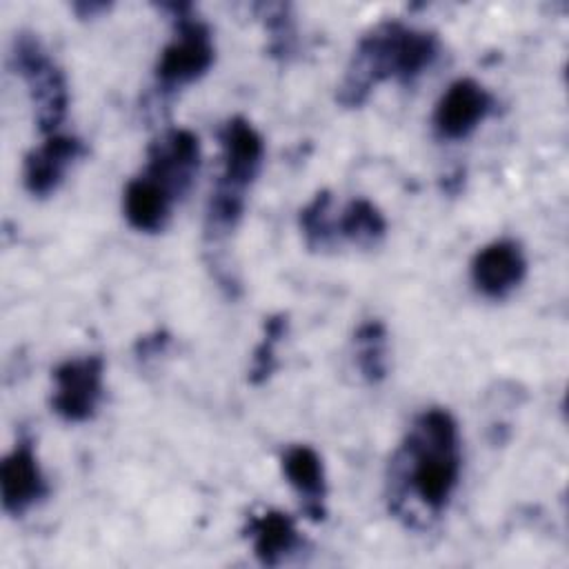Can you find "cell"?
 Listing matches in <instances>:
<instances>
[{
  "instance_id": "4fadbf2b",
  "label": "cell",
  "mask_w": 569,
  "mask_h": 569,
  "mask_svg": "<svg viewBox=\"0 0 569 569\" xmlns=\"http://www.w3.org/2000/svg\"><path fill=\"white\" fill-rule=\"evenodd\" d=\"M242 531L251 540L253 556L262 567H280L305 545L293 516L278 509L249 516Z\"/></svg>"
},
{
  "instance_id": "5b68a950",
  "label": "cell",
  "mask_w": 569,
  "mask_h": 569,
  "mask_svg": "<svg viewBox=\"0 0 569 569\" xmlns=\"http://www.w3.org/2000/svg\"><path fill=\"white\" fill-rule=\"evenodd\" d=\"M9 64L27 82L38 131L44 136L56 133L69 107V87L62 69L31 31L13 36Z\"/></svg>"
},
{
  "instance_id": "44dd1931",
  "label": "cell",
  "mask_w": 569,
  "mask_h": 569,
  "mask_svg": "<svg viewBox=\"0 0 569 569\" xmlns=\"http://www.w3.org/2000/svg\"><path fill=\"white\" fill-rule=\"evenodd\" d=\"M71 9L76 11L78 18L89 20V18H96V16L104 13V11H109L111 2H104V0H78V2L71 4Z\"/></svg>"
},
{
  "instance_id": "9a60e30c",
  "label": "cell",
  "mask_w": 569,
  "mask_h": 569,
  "mask_svg": "<svg viewBox=\"0 0 569 569\" xmlns=\"http://www.w3.org/2000/svg\"><path fill=\"white\" fill-rule=\"evenodd\" d=\"M338 238H345L358 247H376L387 233V220L382 211L367 198H353L336 220Z\"/></svg>"
},
{
  "instance_id": "7c38bea8",
  "label": "cell",
  "mask_w": 569,
  "mask_h": 569,
  "mask_svg": "<svg viewBox=\"0 0 569 569\" xmlns=\"http://www.w3.org/2000/svg\"><path fill=\"white\" fill-rule=\"evenodd\" d=\"M280 467L287 482L300 496L302 513L313 522H322L327 518V480L318 451L309 445H291L282 451Z\"/></svg>"
},
{
  "instance_id": "ac0fdd59",
  "label": "cell",
  "mask_w": 569,
  "mask_h": 569,
  "mask_svg": "<svg viewBox=\"0 0 569 569\" xmlns=\"http://www.w3.org/2000/svg\"><path fill=\"white\" fill-rule=\"evenodd\" d=\"M289 329V318L287 313L278 311V313H271L269 318H264V325H262V338L260 342L256 345L253 349V356H251V367H249V376L247 380L253 385V387H260L264 385L276 367H278V358H276V347L278 342L284 338Z\"/></svg>"
},
{
  "instance_id": "8992f818",
  "label": "cell",
  "mask_w": 569,
  "mask_h": 569,
  "mask_svg": "<svg viewBox=\"0 0 569 569\" xmlns=\"http://www.w3.org/2000/svg\"><path fill=\"white\" fill-rule=\"evenodd\" d=\"M51 409L64 422H87L104 393V358L89 353L60 362L53 373Z\"/></svg>"
},
{
  "instance_id": "30bf717a",
  "label": "cell",
  "mask_w": 569,
  "mask_h": 569,
  "mask_svg": "<svg viewBox=\"0 0 569 569\" xmlns=\"http://www.w3.org/2000/svg\"><path fill=\"white\" fill-rule=\"evenodd\" d=\"M87 156V144L78 136L51 133L33 147L22 160V184L33 198L51 196L69 173V169Z\"/></svg>"
},
{
  "instance_id": "6da1fadb",
  "label": "cell",
  "mask_w": 569,
  "mask_h": 569,
  "mask_svg": "<svg viewBox=\"0 0 569 569\" xmlns=\"http://www.w3.org/2000/svg\"><path fill=\"white\" fill-rule=\"evenodd\" d=\"M462 469L456 418L442 407L420 411L389 465V509L402 518L409 500L438 518L458 487Z\"/></svg>"
},
{
  "instance_id": "e0dca14e",
  "label": "cell",
  "mask_w": 569,
  "mask_h": 569,
  "mask_svg": "<svg viewBox=\"0 0 569 569\" xmlns=\"http://www.w3.org/2000/svg\"><path fill=\"white\" fill-rule=\"evenodd\" d=\"M298 224L305 238V244L311 251H322L333 247L338 240L336 220L331 218V193L320 189L298 213Z\"/></svg>"
},
{
  "instance_id": "52a82bcc",
  "label": "cell",
  "mask_w": 569,
  "mask_h": 569,
  "mask_svg": "<svg viewBox=\"0 0 569 569\" xmlns=\"http://www.w3.org/2000/svg\"><path fill=\"white\" fill-rule=\"evenodd\" d=\"M200 169V142L189 129H167L147 149L144 176L178 202L193 184Z\"/></svg>"
},
{
  "instance_id": "7a4b0ae2",
  "label": "cell",
  "mask_w": 569,
  "mask_h": 569,
  "mask_svg": "<svg viewBox=\"0 0 569 569\" xmlns=\"http://www.w3.org/2000/svg\"><path fill=\"white\" fill-rule=\"evenodd\" d=\"M438 51L440 42L433 31L385 20L358 40L336 100L353 109L385 80L393 78L400 84H413L436 62Z\"/></svg>"
},
{
  "instance_id": "3957f363",
  "label": "cell",
  "mask_w": 569,
  "mask_h": 569,
  "mask_svg": "<svg viewBox=\"0 0 569 569\" xmlns=\"http://www.w3.org/2000/svg\"><path fill=\"white\" fill-rule=\"evenodd\" d=\"M222 149V171L211 189L204 216L209 238H222L233 231L244 213L247 189L260 173L264 140L256 127L242 118H229L218 131Z\"/></svg>"
},
{
  "instance_id": "8fae6325",
  "label": "cell",
  "mask_w": 569,
  "mask_h": 569,
  "mask_svg": "<svg viewBox=\"0 0 569 569\" xmlns=\"http://www.w3.org/2000/svg\"><path fill=\"white\" fill-rule=\"evenodd\" d=\"M469 273L473 287L485 298L502 300L525 280L527 258L516 240H493L476 251Z\"/></svg>"
},
{
  "instance_id": "5bb4252c",
  "label": "cell",
  "mask_w": 569,
  "mask_h": 569,
  "mask_svg": "<svg viewBox=\"0 0 569 569\" xmlns=\"http://www.w3.org/2000/svg\"><path fill=\"white\" fill-rule=\"evenodd\" d=\"M173 198L144 173L131 178L122 191V211L136 231L158 233L167 227L173 209Z\"/></svg>"
},
{
  "instance_id": "2e32d148",
  "label": "cell",
  "mask_w": 569,
  "mask_h": 569,
  "mask_svg": "<svg viewBox=\"0 0 569 569\" xmlns=\"http://www.w3.org/2000/svg\"><path fill=\"white\" fill-rule=\"evenodd\" d=\"M356 367L369 385L387 378V329L380 320L362 322L353 333Z\"/></svg>"
},
{
  "instance_id": "d6986e66",
  "label": "cell",
  "mask_w": 569,
  "mask_h": 569,
  "mask_svg": "<svg viewBox=\"0 0 569 569\" xmlns=\"http://www.w3.org/2000/svg\"><path fill=\"white\" fill-rule=\"evenodd\" d=\"M258 9L262 11V22L269 33V44H267L269 56L276 58L278 62H287L298 49V33H296L291 7L276 2V4H260Z\"/></svg>"
},
{
  "instance_id": "9c48e42d",
  "label": "cell",
  "mask_w": 569,
  "mask_h": 569,
  "mask_svg": "<svg viewBox=\"0 0 569 569\" xmlns=\"http://www.w3.org/2000/svg\"><path fill=\"white\" fill-rule=\"evenodd\" d=\"M493 96L473 78H460L447 87L433 109V131L442 140H462L493 111Z\"/></svg>"
},
{
  "instance_id": "277c9868",
  "label": "cell",
  "mask_w": 569,
  "mask_h": 569,
  "mask_svg": "<svg viewBox=\"0 0 569 569\" xmlns=\"http://www.w3.org/2000/svg\"><path fill=\"white\" fill-rule=\"evenodd\" d=\"M160 9L169 13L173 33L158 56L153 78L160 93H173L211 69L216 47L209 24L196 13L191 2H162Z\"/></svg>"
},
{
  "instance_id": "ffe728a7",
  "label": "cell",
  "mask_w": 569,
  "mask_h": 569,
  "mask_svg": "<svg viewBox=\"0 0 569 569\" xmlns=\"http://www.w3.org/2000/svg\"><path fill=\"white\" fill-rule=\"evenodd\" d=\"M169 333L167 331H153V333H147V336H140L138 340H136V345H133V351H136V356L140 358V360H149V358H153V356H160L164 349H167V345H169Z\"/></svg>"
},
{
  "instance_id": "ba28073f",
  "label": "cell",
  "mask_w": 569,
  "mask_h": 569,
  "mask_svg": "<svg viewBox=\"0 0 569 569\" xmlns=\"http://www.w3.org/2000/svg\"><path fill=\"white\" fill-rule=\"evenodd\" d=\"M49 496V482L40 469L33 440L20 436L0 465V498L4 513L20 518Z\"/></svg>"
}]
</instances>
